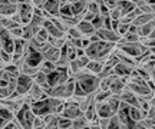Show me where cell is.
I'll return each mask as SVG.
<instances>
[{
	"label": "cell",
	"mask_w": 155,
	"mask_h": 129,
	"mask_svg": "<svg viewBox=\"0 0 155 129\" xmlns=\"http://www.w3.org/2000/svg\"><path fill=\"white\" fill-rule=\"evenodd\" d=\"M105 63L99 60V59H89V62L86 63V69H88V72L94 73V75H99L101 70H102V67H104Z\"/></svg>",
	"instance_id": "cell-14"
},
{
	"label": "cell",
	"mask_w": 155,
	"mask_h": 129,
	"mask_svg": "<svg viewBox=\"0 0 155 129\" xmlns=\"http://www.w3.org/2000/svg\"><path fill=\"white\" fill-rule=\"evenodd\" d=\"M129 27H131V24L119 22V26H118V29H116V33H118V34H119V36L122 37L124 34H127L128 32H129Z\"/></svg>",
	"instance_id": "cell-25"
},
{
	"label": "cell",
	"mask_w": 155,
	"mask_h": 129,
	"mask_svg": "<svg viewBox=\"0 0 155 129\" xmlns=\"http://www.w3.org/2000/svg\"><path fill=\"white\" fill-rule=\"evenodd\" d=\"M72 128V119L66 118L63 115H59V122H58V129H71Z\"/></svg>",
	"instance_id": "cell-23"
},
{
	"label": "cell",
	"mask_w": 155,
	"mask_h": 129,
	"mask_svg": "<svg viewBox=\"0 0 155 129\" xmlns=\"http://www.w3.org/2000/svg\"><path fill=\"white\" fill-rule=\"evenodd\" d=\"M71 0H61V3H69Z\"/></svg>",
	"instance_id": "cell-36"
},
{
	"label": "cell",
	"mask_w": 155,
	"mask_h": 129,
	"mask_svg": "<svg viewBox=\"0 0 155 129\" xmlns=\"http://www.w3.org/2000/svg\"><path fill=\"white\" fill-rule=\"evenodd\" d=\"M96 34L99 36L101 40H105V42H109V43H118L119 39H121V36L116 33L115 30H112V29H105V27H101L96 30Z\"/></svg>",
	"instance_id": "cell-6"
},
{
	"label": "cell",
	"mask_w": 155,
	"mask_h": 129,
	"mask_svg": "<svg viewBox=\"0 0 155 129\" xmlns=\"http://www.w3.org/2000/svg\"><path fill=\"white\" fill-rule=\"evenodd\" d=\"M88 3H89V0H75V2H71V7H72L73 16L83 15V13L86 11Z\"/></svg>",
	"instance_id": "cell-13"
},
{
	"label": "cell",
	"mask_w": 155,
	"mask_h": 129,
	"mask_svg": "<svg viewBox=\"0 0 155 129\" xmlns=\"http://www.w3.org/2000/svg\"><path fill=\"white\" fill-rule=\"evenodd\" d=\"M33 82L40 85L42 88H48V86H49V85H48V75L45 72H42V70H39V72L33 76Z\"/></svg>",
	"instance_id": "cell-20"
},
{
	"label": "cell",
	"mask_w": 155,
	"mask_h": 129,
	"mask_svg": "<svg viewBox=\"0 0 155 129\" xmlns=\"http://www.w3.org/2000/svg\"><path fill=\"white\" fill-rule=\"evenodd\" d=\"M150 5H151V3H150ZM151 7H152V10L155 11V3H154V5H151Z\"/></svg>",
	"instance_id": "cell-37"
},
{
	"label": "cell",
	"mask_w": 155,
	"mask_h": 129,
	"mask_svg": "<svg viewBox=\"0 0 155 129\" xmlns=\"http://www.w3.org/2000/svg\"><path fill=\"white\" fill-rule=\"evenodd\" d=\"M45 3H46V0H32V5L35 7H43Z\"/></svg>",
	"instance_id": "cell-31"
},
{
	"label": "cell",
	"mask_w": 155,
	"mask_h": 129,
	"mask_svg": "<svg viewBox=\"0 0 155 129\" xmlns=\"http://www.w3.org/2000/svg\"><path fill=\"white\" fill-rule=\"evenodd\" d=\"M129 115H131V118H132V121H142V119L148 115V112L147 111H144V109H141L139 106H131V109H129Z\"/></svg>",
	"instance_id": "cell-16"
},
{
	"label": "cell",
	"mask_w": 155,
	"mask_h": 129,
	"mask_svg": "<svg viewBox=\"0 0 155 129\" xmlns=\"http://www.w3.org/2000/svg\"><path fill=\"white\" fill-rule=\"evenodd\" d=\"M150 50H151V53H152V55H155V46H152V47H150Z\"/></svg>",
	"instance_id": "cell-35"
},
{
	"label": "cell",
	"mask_w": 155,
	"mask_h": 129,
	"mask_svg": "<svg viewBox=\"0 0 155 129\" xmlns=\"http://www.w3.org/2000/svg\"><path fill=\"white\" fill-rule=\"evenodd\" d=\"M152 82H154V83H155V79H152Z\"/></svg>",
	"instance_id": "cell-39"
},
{
	"label": "cell",
	"mask_w": 155,
	"mask_h": 129,
	"mask_svg": "<svg viewBox=\"0 0 155 129\" xmlns=\"http://www.w3.org/2000/svg\"><path fill=\"white\" fill-rule=\"evenodd\" d=\"M150 103H151V106L152 108H155V96H152V98L150 99Z\"/></svg>",
	"instance_id": "cell-33"
},
{
	"label": "cell",
	"mask_w": 155,
	"mask_h": 129,
	"mask_svg": "<svg viewBox=\"0 0 155 129\" xmlns=\"http://www.w3.org/2000/svg\"><path fill=\"white\" fill-rule=\"evenodd\" d=\"M95 108H96V113H98V116H99V118H111L112 115L115 113L114 111H112V108L109 106L108 101L95 103Z\"/></svg>",
	"instance_id": "cell-8"
},
{
	"label": "cell",
	"mask_w": 155,
	"mask_h": 129,
	"mask_svg": "<svg viewBox=\"0 0 155 129\" xmlns=\"http://www.w3.org/2000/svg\"><path fill=\"white\" fill-rule=\"evenodd\" d=\"M151 79H155V65L152 67V72H151Z\"/></svg>",
	"instance_id": "cell-34"
},
{
	"label": "cell",
	"mask_w": 155,
	"mask_h": 129,
	"mask_svg": "<svg viewBox=\"0 0 155 129\" xmlns=\"http://www.w3.org/2000/svg\"><path fill=\"white\" fill-rule=\"evenodd\" d=\"M134 69H135V67L129 66V65L118 62L115 66H114V73H115L116 76H121V78H129L131 73L134 72Z\"/></svg>",
	"instance_id": "cell-9"
},
{
	"label": "cell",
	"mask_w": 155,
	"mask_h": 129,
	"mask_svg": "<svg viewBox=\"0 0 155 129\" xmlns=\"http://www.w3.org/2000/svg\"><path fill=\"white\" fill-rule=\"evenodd\" d=\"M33 10H35V6L32 3H19L17 5V13H19L20 20H22V26L28 24L32 20Z\"/></svg>",
	"instance_id": "cell-4"
},
{
	"label": "cell",
	"mask_w": 155,
	"mask_h": 129,
	"mask_svg": "<svg viewBox=\"0 0 155 129\" xmlns=\"http://www.w3.org/2000/svg\"><path fill=\"white\" fill-rule=\"evenodd\" d=\"M36 39H39L40 42H48V37H49V32L46 30L45 27H42L40 30H39L38 33H36V36H35Z\"/></svg>",
	"instance_id": "cell-28"
},
{
	"label": "cell",
	"mask_w": 155,
	"mask_h": 129,
	"mask_svg": "<svg viewBox=\"0 0 155 129\" xmlns=\"http://www.w3.org/2000/svg\"><path fill=\"white\" fill-rule=\"evenodd\" d=\"M9 32H10V34L16 39V37H22L23 36V26L22 24H19V26H15V27L9 29Z\"/></svg>",
	"instance_id": "cell-27"
},
{
	"label": "cell",
	"mask_w": 155,
	"mask_h": 129,
	"mask_svg": "<svg viewBox=\"0 0 155 129\" xmlns=\"http://www.w3.org/2000/svg\"><path fill=\"white\" fill-rule=\"evenodd\" d=\"M32 85H33V78L25 75V73H20L19 78H17V85H16V90L15 92L19 96H25L29 92Z\"/></svg>",
	"instance_id": "cell-3"
},
{
	"label": "cell",
	"mask_w": 155,
	"mask_h": 129,
	"mask_svg": "<svg viewBox=\"0 0 155 129\" xmlns=\"http://www.w3.org/2000/svg\"><path fill=\"white\" fill-rule=\"evenodd\" d=\"M0 118H3L5 121H12V119H15V112L9 109V108L3 105L2 102H0Z\"/></svg>",
	"instance_id": "cell-21"
},
{
	"label": "cell",
	"mask_w": 155,
	"mask_h": 129,
	"mask_svg": "<svg viewBox=\"0 0 155 129\" xmlns=\"http://www.w3.org/2000/svg\"><path fill=\"white\" fill-rule=\"evenodd\" d=\"M82 113L83 111L81 109V106L78 105L76 102L68 99V101H65V106H63V111H62L61 115H63V116H66L69 119H75L76 116L82 115Z\"/></svg>",
	"instance_id": "cell-5"
},
{
	"label": "cell",
	"mask_w": 155,
	"mask_h": 129,
	"mask_svg": "<svg viewBox=\"0 0 155 129\" xmlns=\"http://www.w3.org/2000/svg\"><path fill=\"white\" fill-rule=\"evenodd\" d=\"M91 22H92V24H94V27L98 30V29H101V27H102V24H104V16L96 15V16H95Z\"/></svg>",
	"instance_id": "cell-30"
},
{
	"label": "cell",
	"mask_w": 155,
	"mask_h": 129,
	"mask_svg": "<svg viewBox=\"0 0 155 129\" xmlns=\"http://www.w3.org/2000/svg\"><path fill=\"white\" fill-rule=\"evenodd\" d=\"M17 11V5L10 3L9 0H0V16H12Z\"/></svg>",
	"instance_id": "cell-11"
},
{
	"label": "cell",
	"mask_w": 155,
	"mask_h": 129,
	"mask_svg": "<svg viewBox=\"0 0 155 129\" xmlns=\"http://www.w3.org/2000/svg\"><path fill=\"white\" fill-rule=\"evenodd\" d=\"M150 3H151V5H154V3H155V0H150Z\"/></svg>",
	"instance_id": "cell-38"
},
{
	"label": "cell",
	"mask_w": 155,
	"mask_h": 129,
	"mask_svg": "<svg viewBox=\"0 0 155 129\" xmlns=\"http://www.w3.org/2000/svg\"><path fill=\"white\" fill-rule=\"evenodd\" d=\"M155 29V19L154 20H151V22L145 23L142 26H139L138 27V33L141 37H147V36H150L152 33V30Z\"/></svg>",
	"instance_id": "cell-17"
},
{
	"label": "cell",
	"mask_w": 155,
	"mask_h": 129,
	"mask_svg": "<svg viewBox=\"0 0 155 129\" xmlns=\"http://www.w3.org/2000/svg\"><path fill=\"white\" fill-rule=\"evenodd\" d=\"M38 128H46V124H45V121H43V116L36 115L33 121V128L32 129H38Z\"/></svg>",
	"instance_id": "cell-29"
},
{
	"label": "cell",
	"mask_w": 155,
	"mask_h": 129,
	"mask_svg": "<svg viewBox=\"0 0 155 129\" xmlns=\"http://www.w3.org/2000/svg\"><path fill=\"white\" fill-rule=\"evenodd\" d=\"M0 60L3 62V65H10L12 63V53H7L6 50L0 49Z\"/></svg>",
	"instance_id": "cell-26"
},
{
	"label": "cell",
	"mask_w": 155,
	"mask_h": 129,
	"mask_svg": "<svg viewBox=\"0 0 155 129\" xmlns=\"http://www.w3.org/2000/svg\"><path fill=\"white\" fill-rule=\"evenodd\" d=\"M116 47L118 49H121L124 50L125 53H128L129 56L135 57V59H138L139 56H142L145 52L150 50V47H147V46L139 40V42H131V43H116Z\"/></svg>",
	"instance_id": "cell-2"
},
{
	"label": "cell",
	"mask_w": 155,
	"mask_h": 129,
	"mask_svg": "<svg viewBox=\"0 0 155 129\" xmlns=\"http://www.w3.org/2000/svg\"><path fill=\"white\" fill-rule=\"evenodd\" d=\"M0 67H3V66H0Z\"/></svg>",
	"instance_id": "cell-40"
},
{
	"label": "cell",
	"mask_w": 155,
	"mask_h": 129,
	"mask_svg": "<svg viewBox=\"0 0 155 129\" xmlns=\"http://www.w3.org/2000/svg\"><path fill=\"white\" fill-rule=\"evenodd\" d=\"M72 128L73 129H82V128H89V121L85 115H79L75 119H72Z\"/></svg>",
	"instance_id": "cell-18"
},
{
	"label": "cell",
	"mask_w": 155,
	"mask_h": 129,
	"mask_svg": "<svg viewBox=\"0 0 155 129\" xmlns=\"http://www.w3.org/2000/svg\"><path fill=\"white\" fill-rule=\"evenodd\" d=\"M76 27L79 29L81 34L85 36V37H91V36L96 32V29L94 27L92 22H88V20H81V22L76 24Z\"/></svg>",
	"instance_id": "cell-10"
},
{
	"label": "cell",
	"mask_w": 155,
	"mask_h": 129,
	"mask_svg": "<svg viewBox=\"0 0 155 129\" xmlns=\"http://www.w3.org/2000/svg\"><path fill=\"white\" fill-rule=\"evenodd\" d=\"M55 69H56L55 62H50V60H46V59H43V60L40 62V65H39V70L45 72L46 75L50 73L52 70H55Z\"/></svg>",
	"instance_id": "cell-22"
},
{
	"label": "cell",
	"mask_w": 155,
	"mask_h": 129,
	"mask_svg": "<svg viewBox=\"0 0 155 129\" xmlns=\"http://www.w3.org/2000/svg\"><path fill=\"white\" fill-rule=\"evenodd\" d=\"M127 79L128 78H121V76H116L114 73L111 85H109V90L112 93H115V95H119L122 90L125 89V86H127Z\"/></svg>",
	"instance_id": "cell-7"
},
{
	"label": "cell",
	"mask_w": 155,
	"mask_h": 129,
	"mask_svg": "<svg viewBox=\"0 0 155 129\" xmlns=\"http://www.w3.org/2000/svg\"><path fill=\"white\" fill-rule=\"evenodd\" d=\"M35 112L32 111V108H30V105L29 103H23V106L19 109L16 112V115H15V118H16V121L19 122V125H20V128L23 129H32L33 128V121H35Z\"/></svg>",
	"instance_id": "cell-1"
},
{
	"label": "cell",
	"mask_w": 155,
	"mask_h": 129,
	"mask_svg": "<svg viewBox=\"0 0 155 129\" xmlns=\"http://www.w3.org/2000/svg\"><path fill=\"white\" fill-rule=\"evenodd\" d=\"M115 128L121 129V121H119V116L116 113H114L109 118V129H115Z\"/></svg>",
	"instance_id": "cell-24"
},
{
	"label": "cell",
	"mask_w": 155,
	"mask_h": 129,
	"mask_svg": "<svg viewBox=\"0 0 155 129\" xmlns=\"http://www.w3.org/2000/svg\"><path fill=\"white\" fill-rule=\"evenodd\" d=\"M61 0H46L43 9L49 11L52 16H61Z\"/></svg>",
	"instance_id": "cell-12"
},
{
	"label": "cell",
	"mask_w": 155,
	"mask_h": 129,
	"mask_svg": "<svg viewBox=\"0 0 155 129\" xmlns=\"http://www.w3.org/2000/svg\"><path fill=\"white\" fill-rule=\"evenodd\" d=\"M6 122H7V121H5L3 118H0V129L5 128V124H6Z\"/></svg>",
	"instance_id": "cell-32"
},
{
	"label": "cell",
	"mask_w": 155,
	"mask_h": 129,
	"mask_svg": "<svg viewBox=\"0 0 155 129\" xmlns=\"http://www.w3.org/2000/svg\"><path fill=\"white\" fill-rule=\"evenodd\" d=\"M29 40L23 39V37H16L15 39V53H25L26 47H28Z\"/></svg>",
	"instance_id": "cell-19"
},
{
	"label": "cell",
	"mask_w": 155,
	"mask_h": 129,
	"mask_svg": "<svg viewBox=\"0 0 155 129\" xmlns=\"http://www.w3.org/2000/svg\"><path fill=\"white\" fill-rule=\"evenodd\" d=\"M116 6L119 7L122 16H124V15H128V13H131V11L137 7V6L134 5L131 0H118V5H116Z\"/></svg>",
	"instance_id": "cell-15"
}]
</instances>
